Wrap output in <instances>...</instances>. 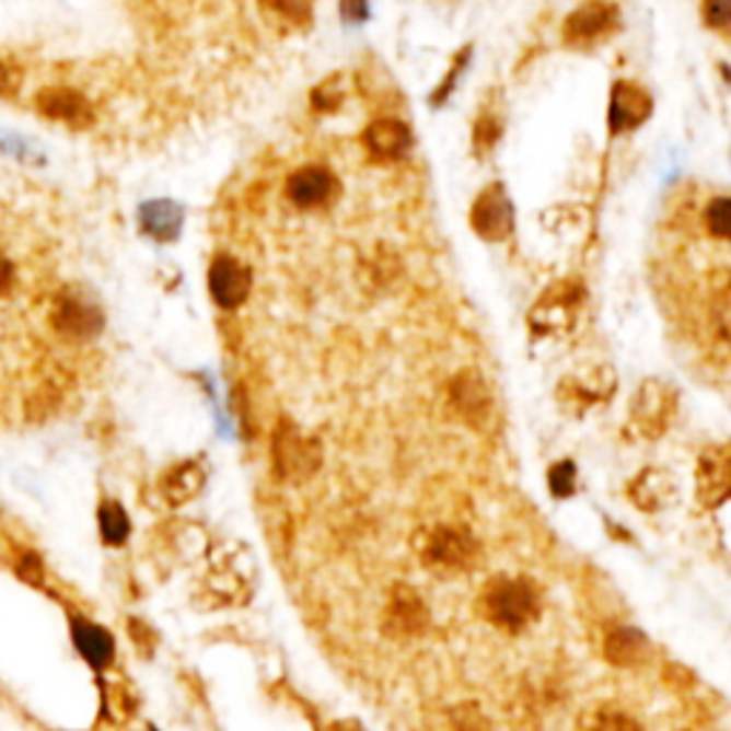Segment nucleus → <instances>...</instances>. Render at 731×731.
Segmentation results:
<instances>
[{
	"mask_svg": "<svg viewBox=\"0 0 731 731\" xmlns=\"http://www.w3.org/2000/svg\"><path fill=\"white\" fill-rule=\"evenodd\" d=\"M49 323L55 335L69 340V344H89L101 335L106 317H103V309L95 300L83 294L81 289H63L51 300Z\"/></svg>",
	"mask_w": 731,
	"mask_h": 731,
	"instance_id": "1",
	"label": "nucleus"
},
{
	"mask_svg": "<svg viewBox=\"0 0 731 731\" xmlns=\"http://www.w3.org/2000/svg\"><path fill=\"white\" fill-rule=\"evenodd\" d=\"M483 615L489 617L500 629H526L529 623L537 617L541 603H537V592L523 580H495L489 589L483 592Z\"/></svg>",
	"mask_w": 731,
	"mask_h": 731,
	"instance_id": "2",
	"label": "nucleus"
},
{
	"mask_svg": "<svg viewBox=\"0 0 731 731\" xmlns=\"http://www.w3.org/2000/svg\"><path fill=\"white\" fill-rule=\"evenodd\" d=\"M35 109L55 124H63L69 129H89L95 126L97 112L95 103L83 95L81 89L72 86H49L35 95Z\"/></svg>",
	"mask_w": 731,
	"mask_h": 731,
	"instance_id": "3",
	"label": "nucleus"
},
{
	"mask_svg": "<svg viewBox=\"0 0 731 731\" xmlns=\"http://www.w3.org/2000/svg\"><path fill=\"white\" fill-rule=\"evenodd\" d=\"M417 552L423 555L426 564L443 566V569H466L475 560L477 543L463 529L438 526L429 534H420Z\"/></svg>",
	"mask_w": 731,
	"mask_h": 731,
	"instance_id": "4",
	"label": "nucleus"
},
{
	"mask_svg": "<svg viewBox=\"0 0 731 731\" xmlns=\"http://www.w3.org/2000/svg\"><path fill=\"white\" fill-rule=\"evenodd\" d=\"M275 461H278V472L283 477H309L321 466V449L315 440H309L306 434H300L294 426L283 423L275 434Z\"/></svg>",
	"mask_w": 731,
	"mask_h": 731,
	"instance_id": "5",
	"label": "nucleus"
},
{
	"mask_svg": "<svg viewBox=\"0 0 731 731\" xmlns=\"http://www.w3.org/2000/svg\"><path fill=\"white\" fill-rule=\"evenodd\" d=\"M209 292L220 309H237L252 294L250 269L237 257L220 252L209 269Z\"/></svg>",
	"mask_w": 731,
	"mask_h": 731,
	"instance_id": "6",
	"label": "nucleus"
},
{
	"mask_svg": "<svg viewBox=\"0 0 731 731\" xmlns=\"http://www.w3.org/2000/svg\"><path fill=\"white\" fill-rule=\"evenodd\" d=\"M429 620H432L429 608H426L423 600L417 597V592H411L409 585H397L392 597H388V629L395 631V635L415 637L429 629Z\"/></svg>",
	"mask_w": 731,
	"mask_h": 731,
	"instance_id": "7",
	"label": "nucleus"
},
{
	"mask_svg": "<svg viewBox=\"0 0 731 731\" xmlns=\"http://www.w3.org/2000/svg\"><path fill=\"white\" fill-rule=\"evenodd\" d=\"M69 631H72L74 649L81 651V658L86 660L92 669H106L115 660V637L109 631L97 626V623L86 620L81 615L69 617Z\"/></svg>",
	"mask_w": 731,
	"mask_h": 731,
	"instance_id": "8",
	"label": "nucleus"
},
{
	"mask_svg": "<svg viewBox=\"0 0 731 731\" xmlns=\"http://www.w3.org/2000/svg\"><path fill=\"white\" fill-rule=\"evenodd\" d=\"M672 397L665 392L663 383L649 381L635 397V417L637 426L643 429L646 434H660L665 432V426H669V417H672Z\"/></svg>",
	"mask_w": 731,
	"mask_h": 731,
	"instance_id": "9",
	"label": "nucleus"
},
{
	"mask_svg": "<svg viewBox=\"0 0 731 731\" xmlns=\"http://www.w3.org/2000/svg\"><path fill=\"white\" fill-rule=\"evenodd\" d=\"M454 406L472 426H480L491 415V395L477 374H461L452 386Z\"/></svg>",
	"mask_w": 731,
	"mask_h": 731,
	"instance_id": "10",
	"label": "nucleus"
},
{
	"mask_svg": "<svg viewBox=\"0 0 731 731\" xmlns=\"http://www.w3.org/2000/svg\"><path fill=\"white\" fill-rule=\"evenodd\" d=\"M204 480L206 475L198 463H181V466L169 468L166 475H163L161 480L163 498H166L172 506L186 503V500H192L200 489H204Z\"/></svg>",
	"mask_w": 731,
	"mask_h": 731,
	"instance_id": "11",
	"label": "nucleus"
},
{
	"mask_svg": "<svg viewBox=\"0 0 731 731\" xmlns=\"http://www.w3.org/2000/svg\"><path fill=\"white\" fill-rule=\"evenodd\" d=\"M674 498V480L672 475H665L660 468H649L646 475L637 477L631 486V500L646 512H658L669 500Z\"/></svg>",
	"mask_w": 731,
	"mask_h": 731,
	"instance_id": "12",
	"label": "nucleus"
},
{
	"mask_svg": "<svg viewBox=\"0 0 731 731\" xmlns=\"http://www.w3.org/2000/svg\"><path fill=\"white\" fill-rule=\"evenodd\" d=\"M700 491L709 503H723L729 495V452L715 449L700 461Z\"/></svg>",
	"mask_w": 731,
	"mask_h": 731,
	"instance_id": "13",
	"label": "nucleus"
},
{
	"mask_svg": "<svg viewBox=\"0 0 731 731\" xmlns=\"http://www.w3.org/2000/svg\"><path fill=\"white\" fill-rule=\"evenodd\" d=\"M606 658L615 665H637L649 658V640L637 629H615L606 640Z\"/></svg>",
	"mask_w": 731,
	"mask_h": 731,
	"instance_id": "14",
	"label": "nucleus"
},
{
	"mask_svg": "<svg viewBox=\"0 0 731 731\" xmlns=\"http://www.w3.org/2000/svg\"><path fill=\"white\" fill-rule=\"evenodd\" d=\"M97 529H101V541L106 546H124L129 532H132V523H129V514L117 500H103L101 509H97Z\"/></svg>",
	"mask_w": 731,
	"mask_h": 731,
	"instance_id": "15",
	"label": "nucleus"
},
{
	"mask_svg": "<svg viewBox=\"0 0 731 731\" xmlns=\"http://www.w3.org/2000/svg\"><path fill=\"white\" fill-rule=\"evenodd\" d=\"M475 227L477 232H483L486 237H503V232L509 229V209H506L503 198L498 192H491L483 200H477L475 209Z\"/></svg>",
	"mask_w": 731,
	"mask_h": 731,
	"instance_id": "16",
	"label": "nucleus"
},
{
	"mask_svg": "<svg viewBox=\"0 0 731 731\" xmlns=\"http://www.w3.org/2000/svg\"><path fill=\"white\" fill-rule=\"evenodd\" d=\"M615 21V9L603 7V3H589L569 21V35L578 40H592L600 32L608 30Z\"/></svg>",
	"mask_w": 731,
	"mask_h": 731,
	"instance_id": "17",
	"label": "nucleus"
},
{
	"mask_svg": "<svg viewBox=\"0 0 731 731\" xmlns=\"http://www.w3.org/2000/svg\"><path fill=\"white\" fill-rule=\"evenodd\" d=\"M177 223H181V214L172 204H149L143 209V227L158 237H172L177 232Z\"/></svg>",
	"mask_w": 731,
	"mask_h": 731,
	"instance_id": "18",
	"label": "nucleus"
},
{
	"mask_svg": "<svg viewBox=\"0 0 731 731\" xmlns=\"http://www.w3.org/2000/svg\"><path fill=\"white\" fill-rule=\"evenodd\" d=\"M15 571L18 578L26 580L30 585L44 583V560H40L35 552H23V555L15 560Z\"/></svg>",
	"mask_w": 731,
	"mask_h": 731,
	"instance_id": "19",
	"label": "nucleus"
},
{
	"mask_svg": "<svg viewBox=\"0 0 731 731\" xmlns=\"http://www.w3.org/2000/svg\"><path fill=\"white\" fill-rule=\"evenodd\" d=\"M548 486H552V491H555L557 498L571 495V489H575V466H571V463H560V466L552 468Z\"/></svg>",
	"mask_w": 731,
	"mask_h": 731,
	"instance_id": "20",
	"label": "nucleus"
},
{
	"mask_svg": "<svg viewBox=\"0 0 731 731\" xmlns=\"http://www.w3.org/2000/svg\"><path fill=\"white\" fill-rule=\"evenodd\" d=\"M23 86V72L12 63H3L0 60V97H12L18 95Z\"/></svg>",
	"mask_w": 731,
	"mask_h": 731,
	"instance_id": "21",
	"label": "nucleus"
},
{
	"mask_svg": "<svg viewBox=\"0 0 731 731\" xmlns=\"http://www.w3.org/2000/svg\"><path fill=\"white\" fill-rule=\"evenodd\" d=\"M592 731H643V729H640V726H637L635 720L626 715H606V717H600Z\"/></svg>",
	"mask_w": 731,
	"mask_h": 731,
	"instance_id": "22",
	"label": "nucleus"
},
{
	"mask_svg": "<svg viewBox=\"0 0 731 731\" xmlns=\"http://www.w3.org/2000/svg\"><path fill=\"white\" fill-rule=\"evenodd\" d=\"M12 283H15V266L0 252V298H7L12 292Z\"/></svg>",
	"mask_w": 731,
	"mask_h": 731,
	"instance_id": "23",
	"label": "nucleus"
}]
</instances>
